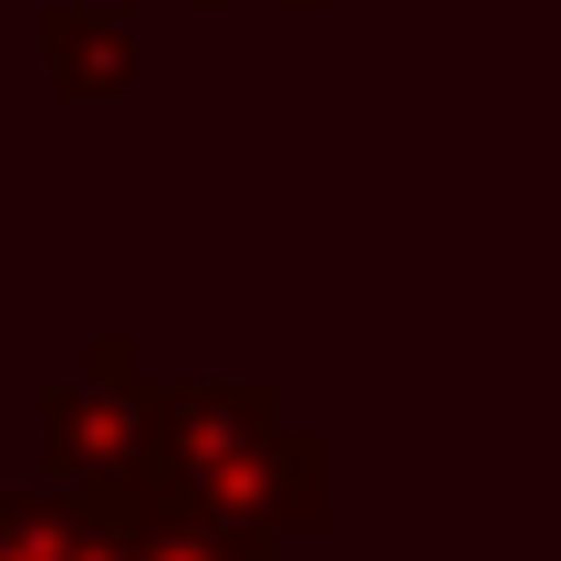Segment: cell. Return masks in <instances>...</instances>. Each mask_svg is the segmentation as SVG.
<instances>
[{"instance_id":"cell-1","label":"cell","mask_w":561,"mask_h":561,"mask_svg":"<svg viewBox=\"0 0 561 561\" xmlns=\"http://www.w3.org/2000/svg\"><path fill=\"white\" fill-rule=\"evenodd\" d=\"M280 426V385L271 375H178V385H146L136 405V447H125V479L146 500L208 479L219 458H250Z\"/></svg>"},{"instance_id":"cell-2","label":"cell","mask_w":561,"mask_h":561,"mask_svg":"<svg viewBox=\"0 0 561 561\" xmlns=\"http://www.w3.org/2000/svg\"><path fill=\"white\" fill-rule=\"evenodd\" d=\"M136 405L146 396H104V385H42V489H94L125 479V447H136Z\"/></svg>"},{"instance_id":"cell-3","label":"cell","mask_w":561,"mask_h":561,"mask_svg":"<svg viewBox=\"0 0 561 561\" xmlns=\"http://www.w3.org/2000/svg\"><path fill=\"white\" fill-rule=\"evenodd\" d=\"M32 42H42V73H53L62 94H83V104L136 83V11H125V0H42Z\"/></svg>"},{"instance_id":"cell-4","label":"cell","mask_w":561,"mask_h":561,"mask_svg":"<svg viewBox=\"0 0 561 561\" xmlns=\"http://www.w3.org/2000/svg\"><path fill=\"white\" fill-rule=\"evenodd\" d=\"M280 541H229V530H198L187 510H167V500H146L136 489V510H125V561H271Z\"/></svg>"},{"instance_id":"cell-5","label":"cell","mask_w":561,"mask_h":561,"mask_svg":"<svg viewBox=\"0 0 561 561\" xmlns=\"http://www.w3.org/2000/svg\"><path fill=\"white\" fill-rule=\"evenodd\" d=\"M83 530L94 520L62 489H0V561H73Z\"/></svg>"},{"instance_id":"cell-6","label":"cell","mask_w":561,"mask_h":561,"mask_svg":"<svg viewBox=\"0 0 561 561\" xmlns=\"http://www.w3.org/2000/svg\"><path fill=\"white\" fill-rule=\"evenodd\" d=\"M83 385H104V396H146V364H136V333H94L83 343Z\"/></svg>"}]
</instances>
